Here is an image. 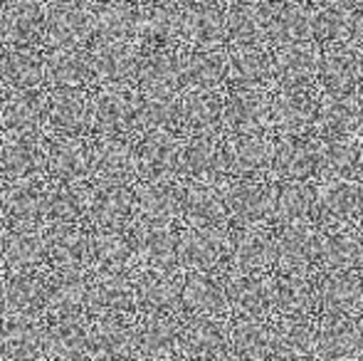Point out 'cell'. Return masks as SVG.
<instances>
[{
	"mask_svg": "<svg viewBox=\"0 0 363 361\" xmlns=\"http://www.w3.org/2000/svg\"><path fill=\"white\" fill-rule=\"evenodd\" d=\"M264 30L269 43H277L279 48L299 43H311L316 35V10L296 3H277L262 5Z\"/></svg>",
	"mask_w": 363,
	"mask_h": 361,
	"instance_id": "1",
	"label": "cell"
},
{
	"mask_svg": "<svg viewBox=\"0 0 363 361\" xmlns=\"http://www.w3.org/2000/svg\"><path fill=\"white\" fill-rule=\"evenodd\" d=\"M321 166V141L309 136H284L274 144V176L284 179V183L306 181L309 176L319 174Z\"/></svg>",
	"mask_w": 363,
	"mask_h": 361,
	"instance_id": "2",
	"label": "cell"
},
{
	"mask_svg": "<svg viewBox=\"0 0 363 361\" xmlns=\"http://www.w3.org/2000/svg\"><path fill=\"white\" fill-rule=\"evenodd\" d=\"M363 211V188L356 181H324L316 191V218L324 226L341 231Z\"/></svg>",
	"mask_w": 363,
	"mask_h": 361,
	"instance_id": "3",
	"label": "cell"
},
{
	"mask_svg": "<svg viewBox=\"0 0 363 361\" xmlns=\"http://www.w3.org/2000/svg\"><path fill=\"white\" fill-rule=\"evenodd\" d=\"M228 304L245 322H262V317L274 312V279L238 274L228 282Z\"/></svg>",
	"mask_w": 363,
	"mask_h": 361,
	"instance_id": "4",
	"label": "cell"
},
{
	"mask_svg": "<svg viewBox=\"0 0 363 361\" xmlns=\"http://www.w3.org/2000/svg\"><path fill=\"white\" fill-rule=\"evenodd\" d=\"M321 240L324 233H319L309 223L284 226L277 235V262L284 274H304L306 267L319 262Z\"/></svg>",
	"mask_w": 363,
	"mask_h": 361,
	"instance_id": "5",
	"label": "cell"
},
{
	"mask_svg": "<svg viewBox=\"0 0 363 361\" xmlns=\"http://www.w3.org/2000/svg\"><path fill=\"white\" fill-rule=\"evenodd\" d=\"M225 206L235 216V221L245 223V226H257V223L274 218L277 188L272 183H264L262 179L235 183L225 193Z\"/></svg>",
	"mask_w": 363,
	"mask_h": 361,
	"instance_id": "6",
	"label": "cell"
},
{
	"mask_svg": "<svg viewBox=\"0 0 363 361\" xmlns=\"http://www.w3.org/2000/svg\"><path fill=\"white\" fill-rule=\"evenodd\" d=\"M321 57L314 43H299L279 48L274 55V72H277V82L284 84L287 89H301L319 79Z\"/></svg>",
	"mask_w": 363,
	"mask_h": 361,
	"instance_id": "7",
	"label": "cell"
},
{
	"mask_svg": "<svg viewBox=\"0 0 363 361\" xmlns=\"http://www.w3.org/2000/svg\"><path fill=\"white\" fill-rule=\"evenodd\" d=\"M319 284V309L326 317H351L363 307V282L354 272H326Z\"/></svg>",
	"mask_w": 363,
	"mask_h": 361,
	"instance_id": "8",
	"label": "cell"
},
{
	"mask_svg": "<svg viewBox=\"0 0 363 361\" xmlns=\"http://www.w3.org/2000/svg\"><path fill=\"white\" fill-rule=\"evenodd\" d=\"M321 101L301 89H287L272 99V124L287 136H304L306 129L319 124Z\"/></svg>",
	"mask_w": 363,
	"mask_h": 361,
	"instance_id": "9",
	"label": "cell"
},
{
	"mask_svg": "<svg viewBox=\"0 0 363 361\" xmlns=\"http://www.w3.org/2000/svg\"><path fill=\"white\" fill-rule=\"evenodd\" d=\"M361 82L359 52L351 48L326 50L319 70V84L324 87L326 96H354Z\"/></svg>",
	"mask_w": 363,
	"mask_h": 361,
	"instance_id": "10",
	"label": "cell"
},
{
	"mask_svg": "<svg viewBox=\"0 0 363 361\" xmlns=\"http://www.w3.org/2000/svg\"><path fill=\"white\" fill-rule=\"evenodd\" d=\"M319 309V284L306 274H282L274 279V312L284 319H306Z\"/></svg>",
	"mask_w": 363,
	"mask_h": 361,
	"instance_id": "11",
	"label": "cell"
},
{
	"mask_svg": "<svg viewBox=\"0 0 363 361\" xmlns=\"http://www.w3.org/2000/svg\"><path fill=\"white\" fill-rule=\"evenodd\" d=\"M230 257L242 274H257L267 265L277 262V238L257 228L240 231L230 238Z\"/></svg>",
	"mask_w": 363,
	"mask_h": 361,
	"instance_id": "12",
	"label": "cell"
},
{
	"mask_svg": "<svg viewBox=\"0 0 363 361\" xmlns=\"http://www.w3.org/2000/svg\"><path fill=\"white\" fill-rule=\"evenodd\" d=\"M228 171L242 179L257 181L262 171H267L274 161V144L264 134L238 136L228 146Z\"/></svg>",
	"mask_w": 363,
	"mask_h": 361,
	"instance_id": "13",
	"label": "cell"
},
{
	"mask_svg": "<svg viewBox=\"0 0 363 361\" xmlns=\"http://www.w3.org/2000/svg\"><path fill=\"white\" fill-rule=\"evenodd\" d=\"M225 121L240 136L262 134L272 124V101L264 91H238L225 104Z\"/></svg>",
	"mask_w": 363,
	"mask_h": 361,
	"instance_id": "14",
	"label": "cell"
},
{
	"mask_svg": "<svg viewBox=\"0 0 363 361\" xmlns=\"http://www.w3.org/2000/svg\"><path fill=\"white\" fill-rule=\"evenodd\" d=\"M228 77L242 87V91H262L277 82L274 57H269L262 48H240L230 55Z\"/></svg>",
	"mask_w": 363,
	"mask_h": 361,
	"instance_id": "15",
	"label": "cell"
},
{
	"mask_svg": "<svg viewBox=\"0 0 363 361\" xmlns=\"http://www.w3.org/2000/svg\"><path fill=\"white\" fill-rule=\"evenodd\" d=\"M316 354L324 361H351L356 354H361L359 319L326 317L319 327Z\"/></svg>",
	"mask_w": 363,
	"mask_h": 361,
	"instance_id": "16",
	"label": "cell"
},
{
	"mask_svg": "<svg viewBox=\"0 0 363 361\" xmlns=\"http://www.w3.org/2000/svg\"><path fill=\"white\" fill-rule=\"evenodd\" d=\"M319 329L306 319H282L274 324V359L309 361L316 354Z\"/></svg>",
	"mask_w": 363,
	"mask_h": 361,
	"instance_id": "17",
	"label": "cell"
},
{
	"mask_svg": "<svg viewBox=\"0 0 363 361\" xmlns=\"http://www.w3.org/2000/svg\"><path fill=\"white\" fill-rule=\"evenodd\" d=\"M363 146L349 136H336V139L321 141V166L319 174L326 181H354L361 174Z\"/></svg>",
	"mask_w": 363,
	"mask_h": 361,
	"instance_id": "18",
	"label": "cell"
},
{
	"mask_svg": "<svg viewBox=\"0 0 363 361\" xmlns=\"http://www.w3.org/2000/svg\"><path fill=\"white\" fill-rule=\"evenodd\" d=\"M319 262H324L329 272H351L363 262V238L351 231L324 233Z\"/></svg>",
	"mask_w": 363,
	"mask_h": 361,
	"instance_id": "19",
	"label": "cell"
},
{
	"mask_svg": "<svg viewBox=\"0 0 363 361\" xmlns=\"http://www.w3.org/2000/svg\"><path fill=\"white\" fill-rule=\"evenodd\" d=\"M230 349L240 361H264L274 357V327L264 322H242L230 334Z\"/></svg>",
	"mask_w": 363,
	"mask_h": 361,
	"instance_id": "20",
	"label": "cell"
},
{
	"mask_svg": "<svg viewBox=\"0 0 363 361\" xmlns=\"http://www.w3.org/2000/svg\"><path fill=\"white\" fill-rule=\"evenodd\" d=\"M319 126H324L329 139H336V136L354 139L356 131L363 129L359 99H354V96H326L321 101Z\"/></svg>",
	"mask_w": 363,
	"mask_h": 361,
	"instance_id": "21",
	"label": "cell"
},
{
	"mask_svg": "<svg viewBox=\"0 0 363 361\" xmlns=\"http://www.w3.org/2000/svg\"><path fill=\"white\" fill-rule=\"evenodd\" d=\"M316 216V191L306 181L282 183L277 188V206L274 218L284 226H301Z\"/></svg>",
	"mask_w": 363,
	"mask_h": 361,
	"instance_id": "22",
	"label": "cell"
},
{
	"mask_svg": "<svg viewBox=\"0 0 363 361\" xmlns=\"http://www.w3.org/2000/svg\"><path fill=\"white\" fill-rule=\"evenodd\" d=\"M186 349L193 359H201V361H216L223 359L225 349H228L230 342V334L225 332V327L213 317H201L198 322H193L188 327L186 337Z\"/></svg>",
	"mask_w": 363,
	"mask_h": 361,
	"instance_id": "23",
	"label": "cell"
},
{
	"mask_svg": "<svg viewBox=\"0 0 363 361\" xmlns=\"http://www.w3.org/2000/svg\"><path fill=\"white\" fill-rule=\"evenodd\" d=\"M183 164H186L188 171L201 181H216L223 174H230L225 146L208 139V136H203V139L193 141V144L188 146V151L183 154Z\"/></svg>",
	"mask_w": 363,
	"mask_h": 361,
	"instance_id": "24",
	"label": "cell"
},
{
	"mask_svg": "<svg viewBox=\"0 0 363 361\" xmlns=\"http://www.w3.org/2000/svg\"><path fill=\"white\" fill-rule=\"evenodd\" d=\"M356 5L331 3L316 10V35L331 48H349L354 43Z\"/></svg>",
	"mask_w": 363,
	"mask_h": 361,
	"instance_id": "25",
	"label": "cell"
},
{
	"mask_svg": "<svg viewBox=\"0 0 363 361\" xmlns=\"http://www.w3.org/2000/svg\"><path fill=\"white\" fill-rule=\"evenodd\" d=\"M225 252H230V245L225 243L223 233L213 231V228H201V231L191 233L181 245V257L198 270L218 265Z\"/></svg>",
	"mask_w": 363,
	"mask_h": 361,
	"instance_id": "26",
	"label": "cell"
},
{
	"mask_svg": "<svg viewBox=\"0 0 363 361\" xmlns=\"http://www.w3.org/2000/svg\"><path fill=\"white\" fill-rule=\"evenodd\" d=\"M228 30L242 48H259L267 40L262 5H235L228 13Z\"/></svg>",
	"mask_w": 363,
	"mask_h": 361,
	"instance_id": "27",
	"label": "cell"
},
{
	"mask_svg": "<svg viewBox=\"0 0 363 361\" xmlns=\"http://www.w3.org/2000/svg\"><path fill=\"white\" fill-rule=\"evenodd\" d=\"M188 35L193 38V43L198 45H216L223 40L225 28H228V15H223L220 8H213V5H198V8L191 10L186 20Z\"/></svg>",
	"mask_w": 363,
	"mask_h": 361,
	"instance_id": "28",
	"label": "cell"
},
{
	"mask_svg": "<svg viewBox=\"0 0 363 361\" xmlns=\"http://www.w3.org/2000/svg\"><path fill=\"white\" fill-rule=\"evenodd\" d=\"M186 299L206 317H216V314L225 312L230 307L228 289H223V284L216 282L213 277L191 279V284L186 287Z\"/></svg>",
	"mask_w": 363,
	"mask_h": 361,
	"instance_id": "29",
	"label": "cell"
},
{
	"mask_svg": "<svg viewBox=\"0 0 363 361\" xmlns=\"http://www.w3.org/2000/svg\"><path fill=\"white\" fill-rule=\"evenodd\" d=\"M183 203H186V213L191 216V221L198 223L201 228H213L223 218V213L228 211L225 196H220L213 188H196V191L188 193Z\"/></svg>",
	"mask_w": 363,
	"mask_h": 361,
	"instance_id": "30",
	"label": "cell"
},
{
	"mask_svg": "<svg viewBox=\"0 0 363 361\" xmlns=\"http://www.w3.org/2000/svg\"><path fill=\"white\" fill-rule=\"evenodd\" d=\"M183 116L196 131H213L225 119L223 101L213 94H193L186 99Z\"/></svg>",
	"mask_w": 363,
	"mask_h": 361,
	"instance_id": "31",
	"label": "cell"
},
{
	"mask_svg": "<svg viewBox=\"0 0 363 361\" xmlns=\"http://www.w3.org/2000/svg\"><path fill=\"white\" fill-rule=\"evenodd\" d=\"M228 65L230 57H225V55L203 52L188 60V65L183 70H186V77L191 82L201 84V87H213V84H218L228 74Z\"/></svg>",
	"mask_w": 363,
	"mask_h": 361,
	"instance_id": "32",
	"label": "cell"
},
{
	"mask_svg": "<svg viewBox=\"0 0 363 361\" xmlns=\"http://www.w3.org/2000/svg\"><path fill=\"white\" fill-rule=\"evenodd\" d=\"M178 156L183 159L181 149H178L173 141H168L166 136H156V139L148 144V151H146V161L156 166V171L173 169V164L178 161Z\"/></svg>",
	"mask_w": 363,
	"mask_h": 361,
	"instance_id": "33",
	"label": "cell"
},
{
	"mask_svg": "<svg viewBox=\"0 0 363 361\" xmlns=\"http://www.w3.org/2000/svg\"><path fill=\"white\" fill-rule=\"evenodd\" d=\"M354 43H361V48H363V5H356V15H354Z\"/></svg>",
	"mask_w": 363,
	"mask_h": 361,
	"instance_id": "34",
	"label": "cell"
},
{
	"mask_svg": "<svg viewBox=\"0 0 363 361\" xmlns=\"http://www.w3.org/2000/svg\"><path fill=\"white\" fill-rule=\"evenodd\" d=\"M359 339H361V354H363V319H359Z\"/></svg>",
	"mask_w": 363,
	"mask_h": 361,
	"instance_id": "35",
	"label": "cell"
},
{
	"mask_svg": "<svg viewBox=\"0 0 363 361\" xmlns=\"http://www.w3.org/2000/svg\"><path fill=\"white\" fill-rule=\"evenodd\" d=\"M359 65H361V79H363V48L359 50Z\"/></svg>",
	"mask_w": 363,
	"mask_h": 361,
	"instance_id": "36",
	"label": "cell"
},
{
	"mask_svg": "<svg viewBox=\"0 0 363 361\" xmlns=\"http://www.w3.org/2000/svg\"><path fill=\"white\" fill-rule=\"evenodd\" d=\"M359 104H361V116H363V94L359 96Z\"/></svg>",
	"mask_w": 363,
	"mask_h": 361,
	"instance_id": "37",
	"label": "cell"
},
{
	"mask_svg": "<svg viewBox=\"0 0 363 361\" xmlns=\"http://www.w3.org/2000/svg\"><path fill=\"white\" fill-rule=\"evenodd\" d=\"M361 174H363V159H361Z\"/></svg>",
	"mask_w": 363,
	"mask_h": 361,
	"instance_id": "38",
	"label": "cell"
},
{
	"mask_svg": "<svg viewBox=\"0 0 363 361\" xmlns=\"http://www.w3.org/2000/svg\"><path fill=\"white\" fill-rule=\"evenodd\" d=\"M361 218H363V211H361Z\"/></svg>",
	"mask_w": 363,
	"mask_h": 361,
	"instance_id": "39",
	"label": "cell"
}]
</instances>
